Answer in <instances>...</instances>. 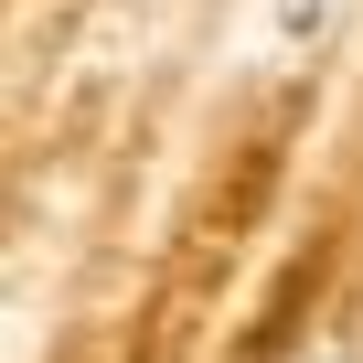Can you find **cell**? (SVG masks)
I'll return each instance as SVG.
<instances>
[{
	"mask_svg": "<svg viewBox=\"0 0 363 363\" xmlns=\"http://www.w3.org/2000/svg\"><path fill=\"white\" fill-rule=\"evenodd\" d=\"M320 363H352V352H320Z\"/></svg>",
	"mask_w": 363,
	"mask_h": 363,
	"instance_id": "obj_1",
	"label": "cell"
}]
</instances>
